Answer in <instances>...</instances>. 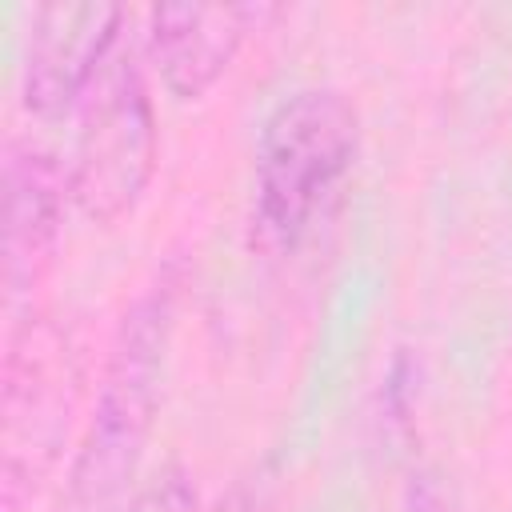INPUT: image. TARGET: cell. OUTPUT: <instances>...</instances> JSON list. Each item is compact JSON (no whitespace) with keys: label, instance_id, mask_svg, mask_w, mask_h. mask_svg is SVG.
Masks as SVG:
<instances>
[{"label":"cell","instance_id":"1","mask_svg":"<svg viewBox=\"0 0 512 512\" xmlns=\"http://www.w3.org/2000/svg\"><path fill=\"white\" fill-rule=\"evenodd\" d=\"M180 288L184 268L168 260L120 316L88 428L68 472V512H112L124 500L156 424Z\"/></svg>","mask_w":512,"mask_h":512},{"label":"cell","instance_id":"2","mask_svg":"<svg viewBox=\"0 0 512 512\" xmlns=\"http://www.w3.org/2000/svg\"><path fill=\"white\" fill-rule=\"evenodd\" d=\"M356 144L360 116L336 88H300L268 112L252 168V240L264 252L284 256L316 228Z\"/></svg>","mask_w":512,"mask_h":512},{"label":"cell","instance_id":"3","mask_svg":"<svg viewBox=\"0 0 512 512\" xmlns=\"http://www.w3.org/2000/svg\"><path fill=\"white\" fill-rule=\"evenodd\" d=\"M160 156L156 108L136 52L120 40L80 100L76 140L68 156L72 204L96 220H124L148 192Z\"/></svg>","mask_w":512,"mask_h":512},{"label":"cell","instance_id":"4","mask_svg":"<svg viewBox=\"0 0 512 512\" xmlns=\"http://www.w3.org/2000/svg\"><path fill=\"white\" fill-rule=\"evenodd\" d=\"M76 364L64 336L28 320L8 340L4 360V504L20 512L44 472L56 464V452L68 432Z\"/></svg>","mask_w":512,"mask_h":512},{"label":"cell","instance_id":"5","mask_svg":"<svg viewBox=\"0 0 512 512\" xmlns=\"http://www.w3.org/2000/svg\"><path fill=\"white\" fill-rule=\"evenodd\" d=\"M128 12L100 0H48L28 20L24 104L36 116H60L84 100L108 56L124 40Z\"/></svg>","mask_w":512,"mask_h":512},{"label":"cell","instance_id":"6","mask_svg":"<svg viewBox=\"0 0 512 512\" xmlns=\"http://www.w3.org/2000/svg\"><path fill=\"white\" fill-rule=\"evenodd\" d=\"M68 168L32 140H12L4 152V296L8 308L32 300L52 272L64 208Z\"/></svg>","mask_w":512,"mask_h":512},{"label":"cell","instance_id":"7","mask_svg":"<svg viewBox=\"0 0 512 512\" xmlns=\"http://www.w3.org/2000/svg\"><path fill=\"white\" fill-rule=\"evenodd\" d=\"M276 16L272 4H156L148 8V60L172 96L200 100L244 40Z\"/></svg>","mask_w":512,"mask_h":512},{"label":"cell","instance_id":"8","mask_svg":"<svg viewBox=\"0 0 512 512\" xmlns=\"http://www.w3.org/2000/svg\"><path fill=\"white\" fill-rule=\"evenodd\" d=\"M128 512H200L192 472L180 464H164L128 504Z\"/></svg>","mask_w":512,"mask_h":512},{"label":"cell","instance_id":"9","mask_svg":"<svg viewBox=\"0 0 512 512\" xmlns=\"http://www.w3.org/2000/svg\"><path fill=\"white\" fill-rule=\"evenodd\" d=\"M212 512H260V492L252 488V484H232L220 500H216V508Z\"/></svg>","mask_w":512,"mask_h":512}]
</instances>
